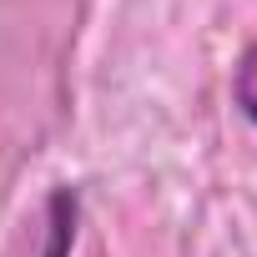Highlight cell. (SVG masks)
I'll return each instance as SVG.
<instances>
[{"label": "cell", "instance_id": "7a4b0ae2", "mask_svg": "<svg viewBox=\"0 0 257 257\" xmlns=\"http://www.w3.org/2000/svg\"><path fill=\"white\" fill-rule=\"evenodd\" d=\"M232 101L242 106L247 121H257V41L242 51V61H237V71H232Z\"/></svg>", "mask_w": 257, "mask_h": 257}, {"label": "cell", "instance_id": "6da1fadb", "mask_svg": "<svg viewBox=\"0 0 257 257\" xmlns=\"http://www.w3.org/2000/svg\"><path fill=\"white\" fill-rule=\"evenodd\" d=\"M76 227H81V197L76 187H56L46 197V252L41 257H71Z\"/></svg>", "mask_w": 257, "mask_h": 257}]
</instances>
